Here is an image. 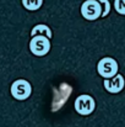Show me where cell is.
<instances>
[{
	"instance_id": "obj_1",
	"label": "cell",
	"mask_w": 125,
	"mask_h": 127,
	"mask_svg": "<svg viewBox=\"0 0 125 127\" xmlns=\"http://www.w3.org/2000/svg\"><path fill=\"white\" fill-rule=\"evenodd\" d=\"M71 93H72V86L68 83H61L59 84L58 88H54V97L52 101L50 110L53 112L60 110L64 106V104L68 101V99L70 97Z\"/></svg>"
},
{
	"instance_id": "obj_10",
	"label": "cell",
	"mask_w": 125,
	"mask_h": 127,
	"mask_svg": "<svg viewBox=\"0 0 125 127\" xmlns=\"http://www.w3.org/2000/svg\"><path fill=\"white\" fill-rule=\"evenodd\" d=\"M102 5V16L101 17H106L109 15L110 12V2L108 0H98Z\"/></svg>"
},
{
	"instance_id": "obj_9",
	"label": "cell",
	"mask_w": 125,
	"mask_h": 127,
	"mask_svg": "<svg viewBox=\"0 0 125 127\" xmlns=\"http://www.w3.org/2000/svg\"><path fill=\"white\" fill-rule=\"evenodd\" d=\"M22 5L28 11H36L41 9L43 5V0H22Z\"/></svg>"
},
{
	"instance_id": "obj_2",
	"label": "cell",
	"mask_w": 125,
	"mask_h": 127,
	"mask_svg": "<svg viewBox=\"0 0 125 127\" xmlns=\"http://www.w3.org/2000/svg\"><path fill=\"white\" fill-rule=\"evenodd\" d=\"M118 69H119L118 62L112 57H104L97 64V72L104 79H109V78H113L114 75H117Z\"/></svg>"
},
{
	"instance_id": "obj_11",
	"label": "cell",
	"mask_w": 125,
	"mask_h": 127,
	"mask_svg": "<svg viewBox=\"0 0 125 127\" xmlns=\"http://www.w3.org/2000/svg\"><path fill=\"white\" fill-rule=\"evenodd\" d=\"M114 9L118 14L125 15V0H114Z\"/></svg>"
},
{
	"instance_id": "obj_5",
	"label": "cell",
	"mask_w": 125,
	"mask_h": 127,
	"mask_svg": "<svg viewBox=\"0 0 125 127\" xmlns=\"http://www.w3.org/2000/svg\"><path fill=\"white\" fill-rule=\"evenodd\" d=\"M30 49L35 56L43 57L50 51V40L44 35H36L30 41Z\"/></svg>"
},
{
	"instance_id": "obj_6",
	"label": "cell",
	"mask_w": 125,
	"mask_h": 127,
	"mask_svg": "<svg viewBox=\"0 0 125 127\" xmlns=\"http://www.w3.org/2000/svg\"><path fill=\"white\" fill-rule=\"evenodd\" d=\"M75 110L79 115L87 116L96 110V100L87 94H82L75 100Z\"/></svg>"
},
{
	"instance_id": "obj_8",
	"label": "cell",
	"mask_w": 125,
	"mask_h": 127,
	"mask_svg": "<svg viewBox=\"0 0 125 127\" xmlns=\"http://www.w3.org/2000/svg\"><path fill=\"white\" fill-rule=\"evenodd\" d=\"M36 35H44V36H47L49 40L53 37L52 30H50L47 25H44V24H39V25H37V26H35V27L32 29L31 36L33 37V36H36Z\"/></svg>"
},
{
	"instance_id": "obj_3",
	"label": "cell",
	"mask_w": 125,
	"mask_h": 127,
	"mask_svg": "<svg viewBox=\"0 0 125 127\" xmlns=\"http://www.w3.org/2000/svg\"><path fill=\"white\" fill-rule=\"evenodd\" d=\"M10 91H11V95L14 96V99H16L17 101H23L31 96L32 86L30 84V82H27L25 79H17L12 83Z\"/></svg>"
},
{
	"instance_id": "obj_4",
	"label": "cell",
	"mask_w": 125,
	"mask_h": 127,
	"mask_svg": "<svg viewBox=\"0 0 125 127\" xmlns=\"http://www.w3.org/2000/svg\"><path fill=\"white\" fill-rule=\"evenodd\" d=\"M81 15L88 21H94L102 16V5L98 0H85L81 5Z\"/></svg>"
},
{
	"instance_id": "obj_7",
	"label": "cell",
	"mask_w": 125,
	"mask_h": 127,
	"mask_svg": "<svg viewBox=\"0 0 125 127\" xmlns=\"http://www.w3.org/2000/svg\"><path fill=\"white\" fill-rule=\"evenodd\" d=\"M104 88L108 93L110 94H118L120 91H123V89L125 88V79L122 74H117L113 78L109 79H104Z\"/></svg>"
}]
</instances>
